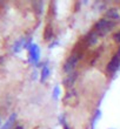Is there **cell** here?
<instances>
[{"label": "cell", "mask_w": 120, "mask_h": 129, "mask_svg": "<svg viewBox=\"0 0 120 129\" xmlns=\"http://www.w3.org/2000/svg\"><path fill=\"white\" fill-rule=\"evenodd\" d=\"M114 26H115V22H114V21L104 18V19H100V20L94 25L93 31L95 32L98 37H104V35H106L107 33H110V32L113 29Z\"/></svg>", "instance_id": "1"}, {"label": "cell", "mask_w": 120, "mask_h": 129, "mask_svg": "<svg viewBox=\"0 0 120 129\" xmlns=\"http://www.w3.org/2000/svg\"><path fill=\"white\" fill-rule=\"evenodd\" d=\"M81 56H82V51L74 49L73 54L67 59V61H66L65 64H64V72L71 73V72L76 68V66L78 64V62H79V60L81 59Z\"/></svg>", "instance_id": "2"}, {"label": "cell", "mask_w": 120, "mask_h": 129, "mask_svg": "<svg viewBox=\"0 0 120 129\" xmlns=\"http://www.w3.org/2000/svg\"><path fill=\"white\" fill-rule=\"evenodd\" d=\"M120 66V48L119 51L114 54V56L111 59V61L107 64V72L111 73V74H114L115 72L118 71V68Z\"/></svg>", "instance_id": "3"}, {"label": "cell", "mask_w": 120, "mask_h": 129, "mask_svg": "<svg viewBox=\"0 0 120 129\" xmlns=\"http://www.w3.org/2000/svg\"><path fill=\"white\" fill-rule=\"evenodd\" d=\"M28 53H30V61L37 62L39 60V48L37 45H28Z\"/></svg>", "instance_id": "4"}, {"label": "cell", "mask_w": 120, "mask_h": 129, "mask_svg": "<svg viewBox=\"0 0 120 129\" xmlns=\"http://www.w3.org/2000/svg\"><path fill=\"white\" fill-rule=\"evenodd\" d=\"M98 39H99V37H98L95 32L92 29V31L89 32V33L85 37V39H84V42H85L86 46H92V45L97 44Z\"/></svg>", "instance_id": "5"}, {"label": "cell", "mask_w": 120, "mask_h": 129, "mask_svg": "<svg viewBox=\"0 0 120 129\" xmlns=\"http://www.w3.org/2000/svg\"><path fill=\"white\" fill-rule=\"evenodd\" d=\"M77 78H78V73H71L69 75H67L65 79V86L66 87H72L76 82Z\"/></svg>", "instance_id": "6"}, {"label": "cell", "mask_w": 120, "mask_h": 129, "mask_svg": "<svg viewBox=\"0 0 120 129\" xmlns=\"http://www.w3.org/2000/svg\"><path fill=\"white\" fill-rule=\"evenodd\" d=\"M106 19H110V20L114 21V20H118L119 19V13L115 8H111L106 12Z\"/></svg>", "instance_id": "7"}, {"label": "cell", "mask_w": 120, "mask_h": 129, "mask_svg": "<svg viewBox=\"0 0 120 129\" xmlns=\"http://www.w3.org/2000/svg\"><path fill=\"white\" fill-rule=\"evenodd\" d=\"M14 121H15V114H12V115L8 117V120L6 121V123H5V124H4L0 129H11L12 128V126H13Z\"/></svg>", "instance_id": "8"}, {"label": "cell", "mask_w": 120, "mask_h": 129, "mask_svg": "<svg viewBox=\"0 0 120 129\" xmlns=\"http://www.w3.org/2000/svg\"><path fill=\"white\" fill-rule=\"evenodd\" d=\"M48 74H50V71H48V67L45 66L42 68V72H41V81H45L46 78H48Z\"/></svg>", "instance_id": "9"}, {"label": "cell", "mask_w": 120, "mask_h": 129, "mask_svg": "<svg viewBox=\"0 0 120 129\" xmlns=\"http://www.w3.org/2000/svg\"><path fill=\"white\" fill-rule=\"evenodd\" d=\"M52 37V28L48 26V27H46V31H45V39L46 40H50Z\"/></svg>", "instance_id": "10"}, {"label": "cell", "mask_w": 120, "mask_h": 129, "mask_svg": "<svg viewBox=\"0 0 120 129\" xmlns=\"http://www.w3.org/2000/svg\"><path fill=\"white\" fill-rule=\"evenodd\" d=\"M114 40H115L117 42H119V44H120V31L118 32V33L114 34Z\"/></svg>", "instance_id": "11"}, {"label": "cell", "mask_w": 120, "mask_h": 129, "mask_svg": "<svg viewBox=\"0 0 120 129\" xmlns=\"http://www.w3.org/2000/svg\"><path fill=\"white\" fill-rule=\"evenodd\" d=\"M15 129H24V128H22V127H20V126H19V127H17V128H15Z\"/></svg>", "instance_id": "12"}, {"label": "cell", "mask_w": 120, "mask_h": 129, "mask_svg": "<svg viewBox=\"0 0 120 129\" xmlns=\"http://www.w3.org/2000/svg\"><path fill=\"white\" fill-rule=\"evenodd\" d=\"M0 124H1V116H0Z\"/></svg>", "instance_id": "13"}]
</instances>
